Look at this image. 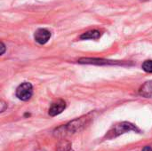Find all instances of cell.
Returning <instances> with one entry per match:
<instances>
[{
	"instance_id": "cell-10",
	"label": "cell",
	"mask_w": 152,
	"mask_h": 151,
	"mask_svg": "<svg viewBox=\"0 0 152 151\" xmlns=\"http://www.w3.org/2000/svg\"><path fill=\"white\" fill-rule=\"evenodd\" d=\"M142 69L145 71V72H148V73H152V61L151 60H148V61H145L143 63H142Z\"/></svg>"
},
{
	"instance_id": "cell-6",
	"label": "cell",
	"mask_w": 152,
	"mask_h": 151,
	"mask_svg": "<svg viewBox=\"0 0 152 151\" xmlns=\"http://www.w3.org/2000/svg\"><path fill=\"white\" fill-rule=\"evenodd\" d=\"M65 109H66V102L63 100H58L51 105L48 113L51 117H55L61 114Z\"/></svg>"
},
{
	"instance_id": "cell-13",
	"label": "cell",
	"mask_w": 152,
	"mask_h": 151,
	"mask_svg": "<svg viewBox=\"0 0 152 151\" xmlns=\"http://www.w3.org/2000/svg\"><path fill=\"white\" fill-rule=\"evenodd\" d=\"M142 151H152V148L151 146H146L142 149Z\"/></svg>"
},
{
	"instance_id": "cell-7",
	"label": "cell",
	"mask_w": 152,
	"mask_h": 151,
	"mask_svg": "<svg viewBox=\"0 0 152 151\" xmlns=\"http://www.w3.org/2000/svg\"><path fill=\"white\" fill-rule=\"evenodd\" d=\"M139 94L145 98H152V81H148L141 86Z\"/></svg>"
},
{
	"instance_id": "cell-5",
	"label": "cell",
	"mask_w": 152,
	"mask_h": 151,
	"mask_svg": "<svg viewBox=\"0 0 152 151\" xmlns=\"http://www.w3.org/2000/svg\"><path fill=\"white\" fill-rule=\"evenodd\" d=\"M79 63H84V64H95V65H115V64H123L120 61H107L103 59H92V58H83L78 61Z\"/></svg>"
},
{
	"instance_id": "cell-1",
	"label": "cell",
	"mask_w": 152,
	"mask_h": 151,
	"mask_svg": "<svg viewBox=\"0 0 152 151\" xmlns=\"http://www.w3.org/2000/svg\"><path fill=\"white\" fill-rule=\"evenodd\" d=\"M91 118L92 117H90L89 115H86L79 118L74 119L71 122L56 128L53 132V134L56 138L59 139H63L69 135L74 134L81 131L84 127H86Z\"/></svg>"
},
{
	"instance_id": "cell-3",
	"label": "cell",
	"mask_w": 152,
	"mask_h": 151,
	"mask_svg": "<svg viewBox=\"0 0 152 151\" xmlns=\"http://www.w3.org/2000/svg\"><path fill=\"white\" fill-rule=\"evenodd\" d=\"M33 94V87L30 83L24 82L16 89V96L21 101H28Z\"/></svg>"
},
{
	"instance_id": "cell-11",
	"label": "cell",
	"mask_w": 152,
	"mask_h": 151,
	"mask_svg": "<svg viewBox=\"0 0 152 151\" xmlns=\"http://www.w3.org/2000/svg\"><path fill=\"white\" fill-rule=\"evenodd\" d=\"M1 106H2V107H1V112H4V109H5V108H7V104L2 101H1Z\"/></svg>"
},
{
	"instance_id": "cell-9",
	"label": "cell",
	"mask_w": 152,
	"mask_h": 151,
	"mask_svg": "<svg viewBox=\"0 0 152 151\" xmlns=\"http://www.w3.org/2000/svg\"><path fill=\"white\" fill-rule=\"evenodd\" d=\"M57 151H73L71 149V144L69 142L63 141L61 142L59 146H58V150Z\"/></svg>"
},
{
	"instance_id": "cell-4",
	"label": "cell",
	"mask_w": 152,
	"mask_h": 151,
	"mask_svg": "<svg viewBox=\"0 0 152 151\" xmlns=\"http://www.w3.org/2000/svg\"><path fill=\"white\" fill-rule=\"evenodd\" d=\"M50 37H51V32L46 28H38L34 34V38L36 42H37L40 44H44L47 43Z\"/></svg>"
},
{
	"instance_id": "cell-2",
	"label": "cell",
	"mask_w": 152,
	"mask_h": 151,
	"mask_svg": "<svg viewBox=\"0 0 152 151\" xmlns=\"http://www.w3.org/2000/svg\"><path fill=\"white\" fill-rule=\"evenodd\" d=\"M129 132H135V133H141V130L134 125L132 123L129 122H121V123H118L116 125H114L106 133L105 135V139L107 140H112L114 138L118 137L119 135H122L126 133H129Z\"/></svg>"
},
{
	"instance_id": "cell-8",
	"label": "cell",
	"mask_w": 152,
	"mask_h": 151,
	"mask_svg": "<svg viewBox=\"0 0 152 151\" xmlns=\"http://www.w3.org/2000/svg\"><path fill=\"white\" fill-rule=\"evenodd\" d=\"M101 36V32L98 30H90L87 32H85L80 36V38L83 40H87V39H98Z\"/></svg>"
},
{
	"instance_id": "cell-12",
	"label": "cell",
	"mask_w": 152,
	"mask_h": 151,
	"mask_svg": "<svg viewBox=\"0 0 152 151\" xmlns=\"http://www.w3.org/2000/svg\"><path fill=\"white\" fill-rule=\"evenodd\" d=\"M4 52H5V45H4V43L2 42V43H1V53H1V55H2V54H4Z\"/></svg>"
}]
</instances>
